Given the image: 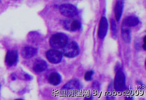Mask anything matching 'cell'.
Returning a JSON list of instances; mask_svg holds the SVG:
<instances>
[{
	"mask_svg": "<svg viewBox=\"0 0 146 100\" xmlns=\"http://www.w3.org/2000/svg\"><path fill=\"white\" fill-rule=\"evenodd\" d=\"M121 35L123 41L126 43H129L131 41L130 29L123 22L122 27Z\"/></svg>",
	"mask_w": 146,
	"mask_h": 100,
	"instance_id": "obj_13",
	"label": "cell"
},
{
	"mask_svg": "<svg viewBox=\"0 0 146 100\" xmlns=\"http://www.w3.org/2000/svg\"><path fill=\"white\" fill-rule=\"evenodd\" d=\"M111 28L112 37L115 38L117 36V27L116 23L113 19L111 21Z\"/></svg>",
	"mask_w": 146,
	"mask_h": 100,
	"instance_id": "obj_16",
	"label": "cell"
},
{
	"mask_svg": "<svg viewBox=\"0 0 146 100\" xmlns=\"http://www.w3.org/2000/svg\"><path fill=\"white\" fill-rule=\"evenodd\" d=\"M68 42V38L63 33H57L54 34L50 38V45L55 49L62 48Z\"/></svg>",
	"mask_w": 146,
	"mask_h": 100,
	"instance_id": "obj_1",
	"label": "cell"
},
{
	"mask_svg": "<svg viewBox=\"0 0 146 100\" xmlns=\"http://www.w3.org/2000/svg\"><path fill=\"white\" fill-rule=\"evenodd\" d=\"M48 67V64L46 61L42 59L36 60L35 63L33 70L35 72L40 74L45 71Z\"/></svg>",
	"mask_w": 146,
	"mask_h": 100,
	"instance_id": "obj_9",
	"label": "cell"
},
{
	"mask_svg": "<svg viewBox=\"0 0 146 100\" xmlns=\"http://www.w3.org/2000/svg\"><path fill=\"white\" fill-rule=\"evenodd\" d=\"M108 23L106 18L103 17L100 20L98 31V37L103 39L106 35L108 31Z\"/></svg>",
	"mask_w": 146,
	"mask_h": 100,
	"instance_id": "obj_8",
	"label": "cell"
},
{
	"mask_svg": "<svg viewBox=\"0 0 146 100\" xmlns=\"http://www.w3.org/2000/svg\"><path fill=\"white\" fill-rule=\"evenodd\" d=\"M123 22L127 26L130 27L137 26L139 24V20L137 17L131 16L127 17Z\"/></svg>",
	"mask_w": 146,
	"mask_h": 100,
	"instance_id": "obj_15",
	"label": "cell"
},
{
	"mask_svg": "<svg viewBox=\"0 0 146 100\" xmlns=\"http://www.w3.org/2000/svg\"><path fill=\"white\" fill-rule=\"evenodd\" d=\"M81 87V83L77 79L72 80L64 86L62 89L67 91L78 90Z\"/></svg>",
	"mask_w": 146,
	"mask_h": 100,
	"instance_id": "obj_12",
	"label": "cell"
},
{
	"mask_svg": "<svg viewBox=\"0 0 146 100\" xmlns=\"http://www.w3.org/2000/svg\"><path fill=\"white\" fill-rule=\"evenodd\" d=\"M37 48L32 47H26L22 50V56L25 59H31L37 53Z\"/></svg>",
	"mask_w": 146,
	"mask_h": 100,
	"instance_id": "obj_10",
	"label": "cell"
},
{
	"mask_svg": "<svg viewBox=\"0 0 146 100\" xmlns=\"http://www.w3.org/2000/svg\"><path fill=\"white\" fill-rule=\"evenodd\" d=\"M46 59L52 64L60 63L62 59V54L56 49H51L46 52Z\"/></svg>",
	"mask_w": 146,
	"mask_h": 100,
	"instance_id": "obj_4",
	"label": "cell"
},
{
	"mask_svg": "<svg viewBox=\"0 0 146 100\" xmlns=\"http://www.w3.org/2000/svg\"><path fill=\"white\" fill-rule=\"evenodd\" d=\"M62 25L66 30L70 32H76L81 27V23L77 19H66L62 22Z\"/></svg>",
	"mask_w": 146,
	"mask_h": 100,
	"instance_id": "obj_6",
	"label": "cell"
},
{
	"mask_svg": "<svg viewBox=\"0 0 146 100\" xmlns=\"http://www.w3.org/2000/svg\"><path fill=\"white\" fill-rule=\"evenodd\" d=\"M60 11L64 16L72 18L78 14L77 7L74 5L70 4H62L60 7Z\"/></svg>",
	"mask_w": 146,
	"mask_h": 100,
	"instance_id": "obj_3",
	"label": "cell"
},
{
	"mask_svg": "<svg viewBox=\"0 0 146 100\" xmlns=\"http://www.w3.org/2000/svg\"><path fill=\"white\" fill-rule=\"evenodd\" d=\"M18 52L17 50H9L6 53L5 63L7 66H11L18 62Z\"/></svg>",
	"mask_w": 146,
	"mask_h": 100,
	"instance_id": "obj_7",
	"label": "cell"
},
{
	"mask_svg": "<svg viewBox=\"0 0 146 100\" xmlns=\"http://www.w3.org/2000/svg\"><path fill=\"white\" fill-rule=\"evenodd\" d=\"M126 78L124 73L121 71H118L115 75L114 82L115 89L117 91H122L125 87Z\"/></svg>",
	"mask_w": 146,
	"mask_h": 100,
	"instance_id": "obj_5",
	"label": "cell"
},
{
	"mask_svg": "<svg viewBox=\"0 0 146 100\" xmlns=\"http://www.w3.org/2000/svg\"><path fill=\"white\" fill-rule=\"evenodd\" d=\"M80 48L77 43L72 41L68 43L62 48V53L67 58H73L77 56L80 53Z\"/></svg>",
	"mask_w": 146,
	"mask_h": 100,
	"instance_id": "obj_2",
	"label": "cell"
},
{
	"mask_svg": "<svg viewBox=\"0 0 146 100\" xmlns=\"http://www.w3.org/2000/svg\"><path fill=\"white\" fill-rule=\"evenodd\" d=\"M94 74V72L93 71H88L84 74V79L87 81H91L92 79V76Z\"/></svg>",
	"mask_w": 146,
	"mask_h": 100,
	"instance_id": "obj_17",
	"label": "cell"
},
{
	"mask_svg": "<svg viewBox=\"0 0 146 100\" xmlns=\"http://www.w3.org/2000/svg\"><path fill=\"white\" fill-rule=\"evenodd\" d=\"M124 3L122 0L117 1L114 9V14L117 21H119L123 13Z\"/></svg>",
	"mask_w": 146,
	"mask_h": 100,
	"instance_id": "obj_14",
	"label": "cell"
},
{
	"mask_svg": "<svg viewBox=\"0 0 146 100\" xmlns=\"http://www.w3.org/2000/svg\"><path fill=\"white\" fill-rule=\"evenodd\" d=\"M143 48L145 50H146V43H144V44L143 45Z\"/></svg>",
	"mask_w": 146,
	"mask_h": 100,
	"instance_id": "obj_19",
	"label": "cell"
},
{
	"mask_svg": "<svg viewBox=\"0 0 146 100\" xmlns=\"http://www.w3.org/2000/svg\"><path fill=\"white\" fill-rule=\"evenodd\" d=\"M25 77L26 78L27 80L31 79V76H30V75H29V74H26V75H25Z\"/></svg>",
	"mask_w": 146,
	"mask_h": 100,
	"instance_id": "obj_18",
	"label": "cell"
},
{
	"mask_svg": "<svg viewBox=\"0 0 146 100\" xmlns=\"http://www.w3.org/2000/svg\"><path fill=\"white\" fill-rule=\"evenodd\" d=\"M1 85H0V88H1Z\"/></svg>",
	"mask_w": 146,
	"mask_h": 100,
	"instance_id": "obj_20",
	"label": "cell"
},
{
	"mask_svg": "<svg viewBox=\"0 0 146 100\" xmlns=\"http://www.w3.org/2000/svg\"><path fill=\"white\" fill-rule=\"evenodd\" d=\"M48 80V82L52 86H57L60 84L62 81V77L59 73L54 72L50 74Z\"/></svg>",
	"mask_w": 146,
	"mask_h": 100,
	"instance_id": "obj_11",
	"label": "cell"
}]
</instances>
